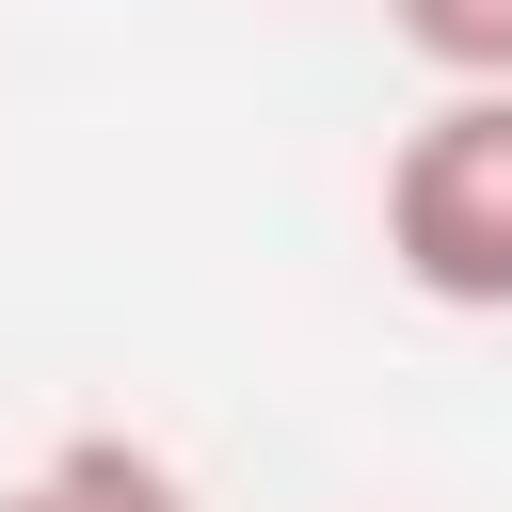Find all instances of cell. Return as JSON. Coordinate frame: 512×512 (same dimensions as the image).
Listing matches in <instances>:
<instances>
[{
  "instance_id": "cell-1",
  "label": "cell",
  "mask_w": 512,
  "mask_h": 512,
  "mask_svg": "<svg viewBox=\"0 0 512 512\" xmlns=\"http://www.w3.org/2000/svg\"><path fill=\"white\" fill-rule=\"evenodd\" d=\"M384 272L448 320H512V80H448L384 144Z\"/></svg>"
},
{
  "instance_id": "cell-2",
  "label": "cell",
  "mask_w": 512,
  "mask_h": 512,
  "mask_svg": "<svg viewBox=\"0 0 512 512\" xmlns=\"http://www.w3.org/2000/svg\"><path fill=\"white\" fill-rule=\"evenodd\" d=\"M0 512H192V480L144 448V432H64L0 480Z\"/></svg>"
},
{
  "instance_id": "cell-3",
  "label": "cell",
  "mask_w": 512,
  "mask_h": 512,
  "mask_svg": "<svg viewBox=\"0 0 512 512\" xmlns=\"http://www.w3.org/2000/svg\"><path fill=\"white\" fill-rule=\"evenodd\" d=\"M384 32L432 80H512V0H384Z\"/></svg>"
}]
</instances>
